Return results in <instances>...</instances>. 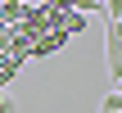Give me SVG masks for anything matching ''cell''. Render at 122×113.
<instances>
[{
  "label": "cell",
  "mask_w": 122,
  "mask_h": 113,
  "mask_svg": "<svg viewBox=\"0 0 122 113\" xmlns=\"http://www.w3.org/2000/svg\"><path fill=\"white\" fill-rule=\"evenodd\" d=\"M0 113H18V104H14V100H9L5 91H0Z\"/></svg>",
  "instance_id": "5b68a950"
},
{
  "label": "cell",
  "mask_w": 122,
  "mask_h": 113,
  "mask_svg": "<svg viewBox=\"0 0 122 113\" xmlns=\"http://www.w3.org/2000/svg\"><path fill=\"white\" fill-rule=\"evenodd\" d=\"M104 68H109V86H118V77H122V23L104 27Z\"/></svg>",
  "instance_id": "6da1fadb"
},
{
  "label": "cell",
  "mask_w": 122,
  "mask_h": 113,
  "mask_svg": "<svg viewBox=\"0 0 122 113\" xmlns=\"http://www.w3.org/2000/svg\"><path fill=\"white\" fill-rule=\"evenodd\" d=\"M100 9L109 14V23H122V0H100Z\"/></svg>",
  "instance_id": "277c9868"
},
{
  "label": "cell",
  "mask_w": 122,
  "mask_h": 113,
  "mask_svg": "<svg viewBox=\"0 0 122 113\" xmlns=\"http://www.w3.org/2000/svg\"><path fill=\"white\" fill-rule=\"evenodd\" d=\"M95 113H122V91H118V86H109V95L100 100V109H95Z\"/></svg>",
  "instance_id": "3957f363"
},
{
  "label": "cell",
  "mask_w": 122,
  "mask_h": 113,
  "mask_svg": "<svg viewBox=\"0 0 122 113\" xmlns=\"http://www.w3.org/2000/svg\"><path fill=\"white\" fill-rule=\"evenodd\" d=\"M18 68H23V63H18L14 54H0V91H5V86L18 77Z\"/></svg>",
  "instance_id": "7a4b0ae2"
}]
</instances>
